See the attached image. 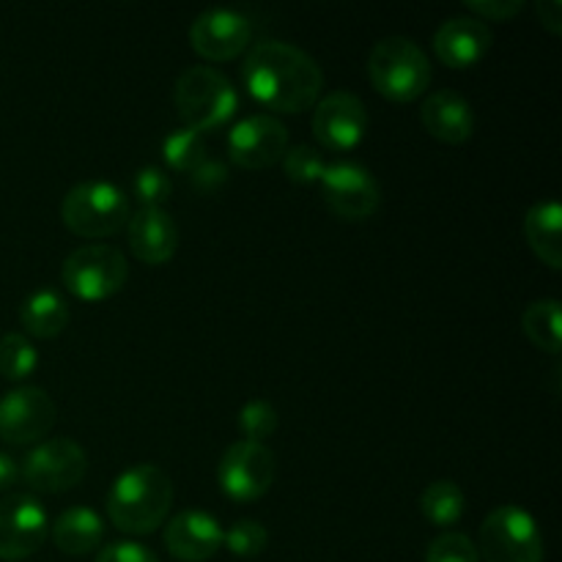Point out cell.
I'll return each instance as SVG.
<instances>
[{
    "instance_id": "1",
    "label": "cell",
    "mask_w": 562,
    "mask_h": 562,
    "mask_svg": "<svg viewBox=\"0 0 562 562\" xmlns=\"http://www.w3.org/2000/svg\"><path fill=\"white\" fill-rule=\"evenodd\" d=\"M241 77L247 93L280 115L311 110L324 88L322 66L289 42H258L241 64Z\"/></svg>"
},
{
    "instance_id": "2",
    "label": "cell",
    "mask_w": 562,
    "mask_h": 562,
    "mask_svg": "<svg viewBox=\"0 0 562 562\" xmlns=\"http://www.w3.org/2000/svg\"><path fill=\"white\" fill-rule=\"evenodd\" d=\"M173 483L157 464H135L121 472L108 492V519L124 536H151L168 521Z\"/></svg>"
},
{
    "instance_id": "3",
    "label": "cell",
    "mask_w": 562,
    "mask_h": 562,
    "mask_svg": "<svg viewBox=\"0 0 562 562\" xmlns=\"http://www.w3.org/2000/svg\"><path fill=\"white\" fill-rule=\"evenodd\" d=\"M368 80L390 102H415L431 86V60L426 49L406 36L379 38L368 53Z\"/></svg>"
},
{
    "instance_id": "4",
    "label": "cell",
    "mask_w": 562,
    "mask_h": 562,
    "mask_svg": "<svg viewBox=\"0 0 562 562\" xmlns=\"http://www.w3.org/2000/svg\"><path fill=\"white\" fill-rule=\"evenodd\" d=\"M173 102L187 130L212 132L228 124L239 110V93L212 66H190L173 88Z\"/></svg>"
},
{
    "instance_id": "5",
    "label": "cell",
    "mask_w": 562,
    "mask_h": 562,
    "mask_svg": "<svg viewBox=\"0 0 562 562\" xmlns=\"http://www.w3.org/2000/svg\"><path fill=\"white\" fill-rule=\"evenodd\" d=\"M64 225L80 239H108L130 223V201L113 181H82L60 203Z\"/></svg>"
},
{
    "instance_id": "6",
    "label": "cell",
    "mask_w": 562,
    "mask_h": 562,
    "mask_svg": "<svg viewBox=\"0 0 562 562\" xmlns=\"http://www.w3.org/2000/svg\"><path fill=\"white\" fill-rule=\"evenodd\" d=\"M66 291L82 302H104L119 294L130 280L126 256L113 245L91 241L66 256L60 269Z\"/></svg>"
},
{
    "instance_id": "7",
    "label": "cell",
    "mask_w": 562,
    "mask_h": 562,
    "mask_svg": "<svg viewBox=\"0 0 562 562\" xmlns=\"http://www.w3.org/2000/svg\"><path fill=\"white\" fill-rule=\"evenodd\" d=\"M483 562H543V536L536 516L519 505L494 508L481 525Z\"/></svg>"
},
{
    "instance_id": "8",
    "label": "cell",
    "mask_w": 562,
    "mask_h": 562,
    "mask_svg": "<svg viewBox=\"0 0 562 562\" xmlns=\"http://www.w3.org/2000/svg\"><path fill=\"white\" fill-rule=\"evenodd\" d=\"M318 190H322L324 206L346 223H362L373 217L382 203L376 176L366 165L351 162V159L329 162L318 179Z\"/></svg>"
},
{
    "instance_id": "9",
    "label": "cell",
    "mask_w": 562,
    "mask_h": 562,
    "mask_svg": "<svg viewBox=\"0 0 562 562\" xmlns=\"http://www.w3.org/2000/svg\"><path fill=\"white\" fill-rule=\"evenodd\" d=\"M88 456L75 439H42L22 461V481L38 494H66L86 477Z\"/></svg>"
},
{
    "instance_id": "10",
    "label": "cell",
    "mask_w": 562,
    "mask_h": 562,
    "mask_svg": "<svg viewBox=\"0 0 562 562\" xmlns=\"http://www.w3.org/2000/svg\"><path fill=\"white\" fill-rule=\"evenodd\" d=\"M278 475V461L274 453L261 442H239L231 445L223 453L217 467V483L231 503H256L272 488Z\"/></svg>"
},
{
    "instance_id": "11",
    "label": "cell",
    "mask_w": 562,
    "mask_h": 562,
    "mask_svg": "<svg viewBox=\"0 0 562 562\" xmlns=\"http://www.w3.org/2000/svg\"><path fill=\"white\" fill-rule=\"evenodd\" d=\"M289 151V130L278 115L256 113L228 132V157L241 170H267Z\"/></svg>"
},
{
    "instance_id": "12",
    "label": "cell",
    "mask_w": 562,
    "mask_h": 562,
    "mask_svg": "<svg viewBox=\"0 0 562 562\" xmlns=\"http://www.w3.org/2000/svg\"><path fill=\"white\" fill-rule=\"evenodd\" d=\"M313 137L327 151H355L368 132V110L360 97L349 91H333L313 104Z\"/></svg>"
},
{
    "instance_id": "13",
    "label": "cell",
    "mask_w": 562,
    "mask_h": 562,
    "mask_svg": "<svg viewBox=\"0 0 562 562\" xmlns=\"http://www.w3.org/2000/svg\"><path fill=\"white\" fill-rule=\"evenodd\" d=\"M49 536V516L31 494L0 499V560L20 562L42 549Z\"/></svg>"
},
{
    "instance_id": "14",
    "label": "cell",
    "mask_w": 562,
    "mask_h": 562,
    "mask_svg": "<svg viewBox=\"0 0 562 562\" xmlns=\"http://www.w3.org/2000/svg\"><path fill=\"white\" fill-rule=\"evenodd\" d=\"M55 401L47 390L22 384L0 398V439L9 445H38L55 426Z\"/></svg>"
},
{
    "instance_id": "15",
    "label": "cell",
    "mask_w": 562,
    "mask_h": 562,
    "mask_svg": "<svg viewBox=\"0 0 562 562\" xmlns=\"http://www.w3.org/2000/svg\"><path fill=\"white\" fill-rule=\"evenodd\" d=\"M252 22L236 9H206L190 25V44L203 60L225 64L250 47Z\"/></svg>"
},
{
    "instance_id": "16",
    "label": "cell",
    "mask_w": 562,
    "mask_h": 562,
    "mask_svg": "<svg viewBox=\"0 0 562 562\" xmlns=\"http://www.w3.org/2000/svg\"><path fill=\"white\" fill-rule=\"evenodd\" d=\"M225 530L212 514L190 508L176 514L165 527V549L179 562H206L223 549Z\"/></svg>"
},
{
    "instance_id": "17",
    "label": "cell",
    "mask_w": 562,
    "mask_h": 562,
    "mask_svg": "<svg viewBox=\"0 0 562 562\" xmlns=\"http://www.w3.org/2000/svg\"><path fill=\"white\" fill-rule=\"evenodd\" d=\"M494 36L486 22L475 16H450L434 33V53L450 69H472L492 49Z\"/></svg>"
},
{
    "instance_id": "18",
    "label": "cell",
    "mask_w": 562,
    "mask_h": 562,
    "mask_svg": "<svg viewBox=\"0 0 562 562\" xmlns=\"http://www.w3.org/2000/svg\"><path fill=\"white\" fill-rule=\"evenodd\" d=\"M132 256L148 267H162L179 250V228L165 209H137L126 223Z\"/></svg>"
},
{
    "instance_id": "19",
    "label": "cell",
    "mask_w": 562,
    "mask_h": 562,
    "mask_svg": "<svg viewBox=\"0 0 562 562\" xmlns=\"http://www.w3.org/2000/svg\"><path fill=\"white\" fill-rule=\"evenodd\" d=\"M420 121L434 140L448 143V146H461L475 135L472 104L456 91H434L423 102Z\"/></svg>"
},
{
    "instance_id": "20",
    "label": "cell",
    "mask_w": 562,
    "mask_h": 562,
    "mask_svg": "<svg viewBox=\"0 0 562 562\" xmlns=\"http://www.w3.org/2000/svg\"><path fill=\"white\" fill-rule=\"evenodd\" d=\"M49 538L69 558H82L102 547L104 519L99 510L88 508V505H75V508L58 514V519L49 525Z\"/></svg>"
},
{
    "instance_id": "21",
    "label": "cell",
    "mask_w": 562,
    "mask_h": 562,
    "mask_svg": "<svg viewBox=\"0 0 562 562\" xmlns=\"http://www.w3.org/2000/svg\"><path fill=\"white\" fill-rule=\"evenodd\" d=\"M527 245L549 269H562V209L558 201L532 203L525 217Z\"/></svg>"
},
{
    "instance_id": "22",
    "label": "cell",
    "mask_w": 562,
    "mask_h": 562,
    "mask_svg": "<svg viewBox=\"0 0 562 562\" xmlns=\"http://www.w3.org/2000/svg\"><path fill=\"white\" fill-rule=\"evenodd\" d=\"M69 305L64 296L53 289H38L22 302L20 307V322L27 335L38 340H53L69 327Z\"/></svg>"
},
{
    "instance_id": "23",
    "label": "cell",
    "mask_w": 562,
    "mask_h": 562,
    "mask_svg": "<svg viewBox=\"0 0 562 562\" xmlns=\"http://www.w3.org/2000/svg\"><path fill=\"white\" fill-rule=\"evenodd\" d=\"M521 329L527 340L536 349L547 355H560L562 327H560V302L558 300H536L521 313Z\"/></svg>"
},
{
    "instance_id": "24",
    "label": "cell",
    "mask_w": 562,
    "mask_h": 562,
    "mask_svg": "<svg viewBox=\"0 0 562 562\" xmlns=\"http://www.w3.org/2000/svg\"><path fill=\"white\" fill-rule=\"evenodd\" d=\"M467 499L461 492L459 483L453 481H434L423 488L420 494V510L426 516V521H431L434 527H456L464 516Z\"/></svg>"
},
{
    "instance_id": "25",
    "label": "cell",
    "mask_w": 562,
    "mask_h": 562,
    "mask_svg": "<svg viewBox=\"0 0 562 562\" xmlns=\"http://www.w3.org/2000/svg\"><path fill=\"white\" fill-rule=\"evenodd\" d=\"M162 159L168 162L170 170H176V173L192 176L209 159L206 140H203L201 132L179 126V130H173L162 140Z\"/></svg>"
},
{
    "instance_id": "26",
    "label": "cell",
    "mask_w": 562,
    "mask_h": 562,
    "mask_svg": "<svg viewBox=\"0 0 562 562\" xmlns=\"http://www.w3.org/2000/svg\"><path fill=\"white\" fill-rule=\"evenodd\" d=\"M38 368L36 346L22 333H5L0 338V376L9 382H25Z\"/></svg>"
},
{
    "instance_id": "27",
    "label": "cell",
    "mask_w": 562,
    "mask_h": 562,
    "mask_svg": "<svg viewBox=\"0 0 562 562\" xmlns=\"http://www.w3.org/2000/svg\"><path fill=\"white\" fill-rule=\"evenodd\" d=\"M267 543H269L267 527L256 519L234 521V525L225 530V538H223V547L228 549L234 558H241V560H252L258 558V554H263Z\"/></svg>"
},
{
    "instance_id": "28",
    "label": "cell",
    "mask_w": 562,
    "mask_h": 562,
    "mask_svg": "<svg viewBox=\"0 0 562 562\" xmlns=\"http://www.w3.org/2000/svg\"><path fill=\"white\" fill-rule=\"evenodd\" d=\"M280 162H283V170H285V176H289L291 184H300V187L318 184L324 168H327L322 151L313 146H305V143H302V146L289 148Z\"/></svg>"
},
{
    "instance_id": "29",
    "label": "cell",
    "mask_w": 562,
    "mask_h": 562,
    "mask_svg": "<svg viewBox=\"0 0 562 562\" xmlns=\"http://www.w3.org/2000/svg\"><path fill=\"white\" fill-rule=\"evenodd\" d=\"M170 192H173V181L162 168H154V165L137 170L132 181V195L137 198L140 209H162Z\"/></svg>"
},
{
    "instance_id": "30",
    "label": "cell",
    "mask_w": 562,
    "mask_h": 562,
    "mask_svg": "<svg viewBox=\"0 0 562 562\" xmlns=\"http://www.w3.org/2000/svg\"><path fill=\"white\" fill-rule=\"evenodd\" d=\"M239 431L247 442H261L278 431V409L269 401L252 398L239 412Z\"/></svg>"
},
{
    "instance_id": "31",
    "label": "cell",
    "mask_w": 562,
    "mask_h": 562,
    "mask_svg": "<svg viewBox=\"0 0 562 562\" xmlns=\"http://www.w3.org/2000/svg\"><path fill=\"white\" fill-rule=\"evenodd\" d=\"M426 562H481V554L464 532H442L428 543Z\"/></svg>"
},
{
    "instance_id": "32",
    "label": "cell",
    "mask_w": 562,
    "mask_h": 562,
    "mask_svg": "<svg viewBox=\"0 0 562 562\" xmlns=\"http://www.w3.org/2000/svg\"><path fill=\"white\" fill-rule=\"evenodd\" d=\"M525 3L521 0H470L467 11L470 16L481 22H508L516 14H521Z\"/></svg>"
},
{
    "instance_id": "33",
    "label": "cell",
    "mask_w": 562,
    "mask_h": 562,
    "mask_svg": "<svg viewBox=\"0 0 562 562\" xmlns=\"http://www.w3.org/2000/svg\"><path fill=\"white\" fill-rule=\"evenodd\" d=\"M93 562H159V558L151 549L143 547V543L137 541H115L108 543L104 549H99Z\"/></svg>"
},
{
    "instance_id": "34",
    "label": "cell",
    "mask_w": 562,
    "mask_h": 562,
    "mask_svg": "<svg viewBox=\"0 0 562 562\" xmlns=\"http://www.w3.org/2000/svg\"><path fill=\"white\" fill-rule=\"evenodd\" d=\"M190 179L201 192H214L217 187L225 184V179H228V168H225L223 162H217V159H206Z\"/></svg>"
},
{
    "instance_id": "35",
    "label": "cell",
    "mask_w": 562,
    "mask_h": 562,
    "mask_svg": "<svg viewBox=\"0 0 562 562\" xmlns=\"http://www.w3.org/2000/svg\"><path fill=\"white\" fill-rule=\"evenodd\" d=\"M536 14L541 20V25L547 27L552 36H560L562 33V3L560 0H538Z\"/></svg>"
},
{
    "instance_id": "36",
    "label": "cell",
    "mask_w": 562,
    "mask_h": 562,
    "mask_svg": "<svg viewBox=\"0 0 562 562\" xmlns=\"http://www.w3.org/2000/svg\"><path fill=\"white\" fill-rule=\"evenodd\" d=\"M16 477H20V467H16V461L11 459V456L0 453V494L9 492V488L16 483Z\"/></svg>"
}]
</instances>
